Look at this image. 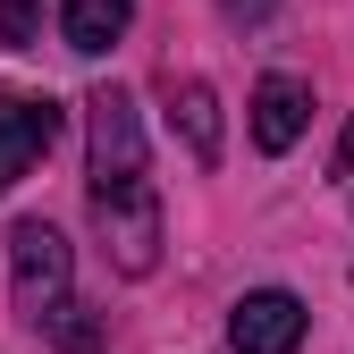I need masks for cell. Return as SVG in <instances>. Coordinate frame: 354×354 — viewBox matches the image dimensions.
<instances>
[{
	"label": "cell",
	"instance_id": "1",
	"mask_svg": "<svg viewBox=\"0 0 354 354\" xmlns=\"http://www.w3.org/2000/svg\"><path fill=\"white\" fill-rule=\"evenodd\" d=\"M84 136H93V203H118V194H144V118H136V93L102 84L84 102Z\"/></svg>",
	"mask_w": 354,
	"mask_h": 354
},
{
	"label": "cell",
	"instance_id": "2",
	"mask_svg": "<svg viewBox=\"0 0 354 354\" xmlns=\"http://www.w3.org/2000/svg\"><path fill=\"white\" fill-rule=\"evenodd\" d=\"M68 279H76L68 236L51 228V219H17V228H9V304H17V321L42 329V313L68 304Z\"/></svg>",
	"mask_w": 354,
	"mask_h": 354
},
{
	"label": "cell",
	"instance_id": "3",
	"mask_svg": "<svg viewBox=\"0 0 354 354\" xmlns=\"http://www.w3.org/2000/svg\"><path fill=\"white\" fill-rule=\"evenodd\" d=\"M59 127H68V110L51 93H0V194L59 144Z\"/></svg>",
	"mask_w": 354,
	"mask_h": 354
},
{
	"label": "cell",
	"instance_id": "4",
	"mask_svg": "<svg viewBox=\"0 0 354 354\" xmlns=\"http://www.w3.org/2000/svg\"><path fill=\"white\" fill-rule=\"evenodd\" d=\"M93 228L110 245V261L127 279H152V261H160V194H118V203H93Z\"/></svg>",
	"mask_w": 354,
	"mask_h": 354
},
{
	"label": "cell",
	"instance_id": "5",
	"mask_svg": "<svg viewBox=\"0 0 354 354\" xmlns=\"http://www.w3.org/2000/svg\"><path fill=\"white\" fill-rule=\"evenodd\" d=\"M228 346L236 354H295L304 346V304L287 287H253L236 313H228Z\"/></svg>",
	"mask_w": 354,
	"mask_h": 354
},
{
	"label": "cell",
	"instance_id": "6",
	"mask_svg": "<svg viewBox=\"0 0 354 354\" xmlns=\"http://www.w3.org/2000/svg\"><path fill=\"white\" fill-rule=\"evenodd\" d=\"M304 118H313L304 76H261V93H253V144H261V152H287V144L304 136Z\"/></svg>",
	"mask_w": 354,
	"mask_h": 354
},
{
	"label": "cell",
	"instance_id": "7",
	"mask_svg": "<svg viewBox=\"0 0 354 354\" xmlns=\"http://www.w3.org/2000/svg\"><path fill=\"white\" fill-rule=\"evenodd\" d=\"M127 26H136V0H59V34H68V51H84V59H102Z\"/></svg>",
	"mask_w": 354,
	"mask_h": 354
},
{
	"label": "cell",
	"instance_id": "8",
	"mask_svg": "<svg viewBox=\"0 0 354 354\" xmlns=\"http://www.w3.org/2000/svg\"><path fill=\"white\" fill-rule=\"evenodd\" d=\"M169 118H177V136H186L194 169H219V93H211L203 76H186V84H177V102H169Z\"/></svg>",
	"mask_w": 354,
	"mask_h": 354
},
{
	"label": "cell",
	"instance_id": "9",
	"mask_svg": "<svg viewBox=\"0 0 354 354\" xmlns=\"http://www.w3.org/2000/svg\"><path fill=\"white\" fill-rule=\"evenodd\" d=\"M42 329H51V346H59V354H102V313H84L76 295H68V304H51V313H42Z\"/></svg>",
	"mask_w": 354,
	"mask_h": 354
},
{
	"label": "cell",
	"instance_id": "10",
	"mask_svg": "<svg viewBox=\"0 0 354 354\" xmlns=\"http://www.w3.org/2000/svg\"><path fill=\"white\" fill-rule=\"evenodd\" d=\"M0 42H9V51H34L42 42V0H0Z\"/></svg>",
	"mask_w": 354,
	"mask_h": 354
},
{
	"label": "cell",
	"instance_id": "11",
	"mask_svg": "<svg viewBox=\"0 0 354 354\" xmlns=\"http://www.w3.org/2000/svg\"><path fill=\"white\" fill-rule=\"evenodd\" d=\"M219 9H228V17H245V26H261V17H270V0H219Z\"/></svg>",
	"mask_w": 354,
	"mask_h": 354
},
{
	"label": "cell",
	"instance_id": "12",
	"mask_svg": "<svg viewBox=\"0 0 354 354\" xmlns=\"http://www.w3.org/2000/svg\"><path fill=\"white\" fill-rule=\"evenodd\" d=\"M337 177H354V118H346V136H337Z\"/></svg>",
	"mask_w": 354,
	"mask_h": 354
}]
</instances>
